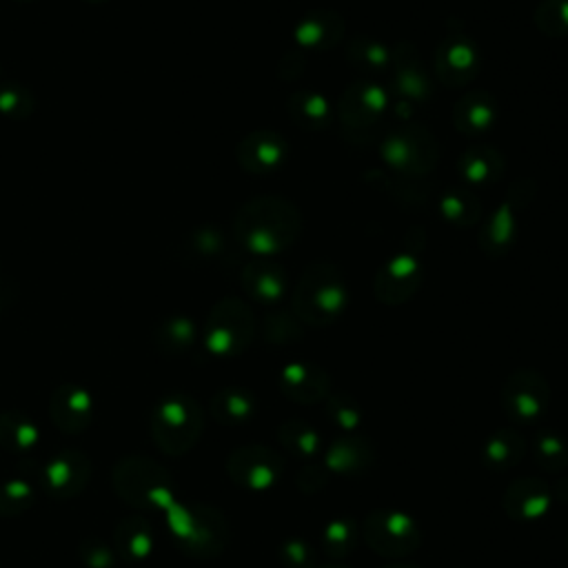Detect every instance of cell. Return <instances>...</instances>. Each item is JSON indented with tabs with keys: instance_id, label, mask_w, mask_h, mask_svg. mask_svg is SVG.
Listing matches in <instances>:
<instances>
[{
	"instance_id": "obj_22",
	"label": "cell",
	"mask_w": 568,
	"mask_h": 568,
	"mask_svg": "<svg viewBox=\"0 0 568 568\" xmlns=\"http://www.w3.org/2000/svg\"><path fill=\"white\" fill-rule=\"evenodd\" d=\"M386 568H413V566H386Z\"/></svg>"
},
{
	"instance_id": "obj_1",
	"label": "cell",
	"mask_w": 568,
	"mask_h": 568,
	"mask_svg": "<svg viewBox=\"0 0 568 568\" xmlns=\"http://www.w3.org/2000/svg\"><path fill=\"white\" fill-rule=\"evenodd\" d=\"M346 302V288L331 271V266H322V271H308L297 286L295 293V308L300 317H304L311 324H326L331 322Z\"/></svg>"
},
{
	"instance_id": "obj_10",
	"label": "cell",
	"mask_w": 568,
	"mask_h": 568,
	"mask_svg": "<svg viewBox=\"0 0 568 568\" xmlns=\"http://www.w3.org/2000/svg\"><path fill=\"white\" fill-rule=\"evenodd\" d=\"M524 455V439L515 428L495 430L484 444V459L490 468H513Z\"/></svg>"
},
{
	"instance_id": "obj_24",
	"label": "cell",
	"mask_w": 568,
	"mask_h": 568,
	"mask_svg": "<svg viewBox=\"0 0 568 568\" xmlns=\"http://www.w3.org/2000/svg\"><path fill=\"white\" fill-rule=\"evenodd\" d=\"M566 544H568V535H566Z\"/></svg>"
},
{
	"instance_id": "obj_12",
	"label": "cell",
	"mask_w": 568,
	"mask_h": 568,
	"mask_svg": "<svg viewBox=\"0 0 568 568\" xmlns=\"http://www.w3.org/2000/svg\"><path fill=\"white\" fill-rule=\"evenodd\" d=\"M277 437H280V444L300 459L313 457L315 450L320 448V435L306 422H300V419H291L282 424L277 430Z\"/></svg>"
},
{
	"instance_id": "obj_5",
	"label": "cell",
	"mask_w": 568,
	"mask_h": 568,
	"mask_svg": "<svg viewBox=\"0 0 568 568\" xmlns=\"http://www.w3.org/2000/svg\"><path fill=\"white\" fill-rule=\"evenodd\" d=\"M229 470L235 481L248 488H268L282 473V459L268 446H246L233 453L229 459Z\"/></svg>"
},
{
	"instance_id": "obj_9",
	"label": "cell",
	"mask_w": 568,
	"mask_h": 568,
	"mask_svg": "<svg viewBox=\"0 0 568 568\" xmlns=\"http://www.w3.org/2000/svg\"><path fill=\"white\" fill-rule=\"evenodd\" d=\"M284 155V144L277 135L255 133L240 146V160L251 171H271Z\"/></svg>"
},
{
	"instance_id": "obj_15",
	"label": "cell",
	"mask_w": 568,
	"mask_h": 568,
	"mask_svg": "<svg viewBox=\"0 0 568 568\" xmlns=\"http://www.w3.org/2000/svg\"><path fill=\"white\" fill-rule=\"evenodd\" d=\"M357 537H359V532H357L355 524L351 519L339 517V519H333L326 526V530H324V546L328 548V555L344 557V555H348L355 548Z\"/></svg>"
},
{
	"instance_id": "obj_19",
	"label": "cell",
	"mask_w": 568,
	"mask_h": 568,
	"mask_svg": "<svg viewBox=\"0 0 568 568\" xmlns=\"http://www.w3.org/2000/svg\"><path fill=\"white\" fill-rule=\"evenodd\" d=\"M246 277H255V282H260V284H253V286H248L251 291H253V295H257V297H264V300H273V297H277L280 293H282V277H280V273H273V271H260L257 268V264L255 266H251V268H246V273H244Z\"/></svg>"
},
{
	"instance_id": "obj_21",
	"label": "cell",
	"mask_w": 568,
	"mask_h": 568,
	"mask_svg": "<svg viewBox=\"0 0 568 568\" xmlns=\"http://www.w3.org/2000/svg\"><path fill=\"white\" fill-rule=\"evenodd\" d=\"M317 568H348V566H337L335 564V566H317Z\"/></svg>"
},
{
	"instance_id": "obj_3",
	"label": "cell",
	"mask_w": 568,
	"mask_h": 568,
	"mask_svg": "<svg viewBox=\"0 0 568 568\" xmlns=\"http://www.w3.org/2000/svg\"><path fill=\"white\" fill-rule=\"evenodd\" d=\"M548 395V384L541 375L535 371H517L504 384L501 404L515 424H532L546 413Z\"/></svg>"
},
{
	"instance_id": "obj_6",
	"label": "cell",
	"mask_w": 568,
	"mask_h": 568,
	"mask_svg": "<svg viewBox=\"0 0 568 568\" xmlns=\"http://www.w3.org/2000/svg\"><path fill=\"white\" fill-rule=\"evenodd\" d=\"M550 506V490L541 479L521 477L508 484L504 508L513 519H537Z\"/></svg>"
},
{
	"instance_id": "obj_8",
	"label": "cell",
	"mask_w": 568,
	"mask_h": 568,
	"mask_svg": "<svg viewBox=\"0 0 568 568\" xmlns=\"http://www.w3.org/2000/svg\"><path fill=\"white\" fill-rule=\"evenodd\" d=\"M373 464V450L364 439H335L326 450V470L337 475H357Z\"/></svg>"
},
{
	"instance_id": "obj_11",
	"label": "cell",
	"mask_w": 568,
	"mask_h": 568,
	"mask_svg": "<svg viewBox=\"0 0 568 568\" xmlns=\"http://www.w3.org/2000/svg\"><path fill=\"white\" fill-rule=\"evenodd\" d=\"M437 67H439V75L446 69H450V73L444 78L446 82H464V78L473 73L470 69L477 67L473 47L466 40H457V38H453V42H444Z\"/></svg>"
},
{
	"instance_id": "obj_16",
	"label": "cell",
	"mask_w": 568,
	"mask_h": 568,
	"mask_svg": "<svg viewBox=\"0 0 568 568\" xmlns=\"http://www.w3.org/2000/svg\"><path fill=\"white\" fill-rule=\"evenodd\" d=\"M326 415L344 430H353L359 426V422L364 419V410L362 406L344 393H335L326 399Z\"/></svg>"
},
{
	"instance_id": "obj_17",
	"label": "cell",
	"mask_w": 568,
	"mask_h": 568,
	"mask_svg": "<svg viewBox=\"0 0 568 568\" xmlns=\"http://www.w3.org/2000/svg\"><path fill=\"white\" fill-rule=\"evenodd\" d=\"M213 410L224 422H242L253 413V399L244 390H224L217 395Z\"/></svg>"
},
{
	"instance_id": "obj_13",
	"label": "cell",
	"mask_w": 568,
	"mask_h": 568,
	"mask_svg": "<svg viewBox=\"0 0 568 568\" xmlns=\"http://www.w3.org/2000/svg\"><path fill=\"white\" fill-rule=\"evenodd\" d=\"M33 109L31 93L13 78H0V113L9 118H27Z\"/></svg>"
},
{
	"instance_id": "obj_14",
	"label": "cell",
	"mask_w": 568,
	"mask_h": 568,
	"mask_svg": "<svg viewBox=\"0 0 568 568\" xmlns=\"http://www.w3.org/2000/svg\"><path fill=\"white\" fill-rule=\"evenodd\" d=\"M535 455H537V464L548 473H555L568 466V444L555 433H541L537 437Z\"/></svg>"
},
{
	"instance_id": "obj_20",
	"label": "cell",
	"mask_w": 568,
	"mask_h": 568,
	"mask_svg": "<svg viewBox=\"0 0 568 568\" xmlns=\"http://www.w3.org/2000/svg\"><path fill=\"white\" fill-rule=\"evenodd\" d=\"M282 561H284L286 568H315L311 548L300 539H291V541L284 544Z\"/></svg>"
},
{
	"instance_id": "obj_23",
	"label": "cell",
	"mask_w": 568,
	"mask_h": 568,
	"mask_svg": "<svg viewBox=\"0 0 568 568\" xmlns=\"http://www.w3.org/2000/svg\"><path fill=\"white\" fill-rule=\"evenodd\" d=\"M89 2H102V0H89Z\"/></svg>"
},
{
	"instance_id": "obj_2",
	"label": "cell",
	"mask_w": 568,
	"mask_h": 568,
	"mask_svg": "<svg viewBox=\"0 0 568 568\" xmlns=\"http://www.w3.org/2000/svg\"><path fill=\"white\" fill-rule=\"evenodd\" d=\"M364 541L384 557H402L417 550L422 535L413 517L397 510H373L362 526Z\"/></svg>"
},
{
	"instance_id": "obj_4",
	"label": "cell",
	"mask_w": 568,
	"mask_h": 568,
	"mask_svg": "<svg viewBox=\"0 0 568 568\" xmlns=\"http://www.w3.org/2000/svg\"><path fill=\"white\" fill-rule=\"evenodd\" d=\"M206 339L215 353H235L246 346L253 333V322L248 311L235 302L226 300L215 306L206 326Z\"/></svg>"
},
{
	"instance_id": "obj_7",
	"label": "cell",
	"mask_w": 568,
	"mask_h": 568,
	"mask_svg": "<svg viewBox=\"0 0 568 568\" xmlns=\"http://www.w3.org/2000/svg\"><path fill=\"white\" fill-rule=\"evenodd\" d=\"M282 393L300 404H311L328 397V377L315 364H291L280 379Z\"/></svg>"
},
{
	"instance_id": "obj_18",
	"label": "cell",
	"mask_w": 568,
	"mask_h": 568,
	"mask_svg": "<svg viewBox=\"0 0 568 568\" xmlns=\"http://www.w3.org/2000/svg\"><path fill=\"white\" fill-rule=\"evenodd\" d=\"M493 113L488 102H479L477 95H468L459 106H457V115L455 122L462 131H481L490 124Z\"/></svg>"
}]
</instances>
